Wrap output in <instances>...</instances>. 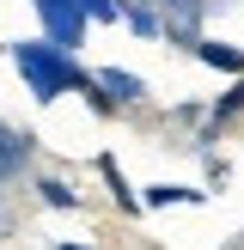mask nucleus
Wrapping results in <instances>:
<instances>
[{
    "instance_id": "8",
    "label": "nucleus",
    "mask_w": 244,
    "mask_h": 250,
    "mask_svg": "<svg viewBox=\"0 0 244 250\" xmlns=\"http://www.w3.org/2000/svg\"><path fill=\"white\" fill-rule=\"evenodd\" d=\"M98 165H104V177H110V195H116V208H122V214H134V208H141V202H134V189H128V183H122L116 159H98Z\"/></svg>"
},
{
    "instance_id": "10",
    "label": "nucleus",
    "mask_w": 244,
    "mask_h": 250,
    "mask_svg": "<svg viewBox=\"0 0 244 250\" xmlns=\"http://www.w3.org/2000/svg\"><path fill=\"white\" fill-rule=\"evenodd\" d=\"M37 195H43L49 208H80V195H73L61 177H37Z\"/></svg>"
},
{
    "instance_id": "2",
    "label": "nucleus",
    "mask_w": 244,
    "mask_h": 250,
    "mask_svg": "<svg viewBox=\"0 0 244 250\" xmlns=\"http://www.w3.org/2000/svg\"><path fill=\"white\" fill-rule=\"evenodd\" d=\"M31 6H37V19H43V43L67 49V55L85 43V24H92V19H85L80 0H31Z\"/></svg>"
},
{
    "instance_id": "11",
    "label": "nucleus",
    "mask_w": 244,
    "mask_h": 250,
    "mask_svg": "<svg viewBox=\"0 0 244 250\" xmlns=\"http://www.w3.org/2000/svg\"><path fill=\"white\" fill-rule=\"evenodd\" d=\"M80 6H85V19H98V24L116 19V0H80Z\"/></svg>"
},
{
    "instance_id": "7",
    "label": "nucleus",
    "mask_w": 244,
    "mask_h": 250,
    "mask_svg": "<svg viewBox=\"0 0 244 250\" xmlns=\"http://www.w3.org/2000/svg\"><path fill=\"white\" fill-rule=\"evenodd\" d=\"M189 49H195V55L207 61V67H220V73H244V55H238L232 43H207V37H195Z\"/></svg>"
},
{
    "instance_id": "4",
    "label": "nucleus",
    "mask_w": 244,
    "mask_h": 250,
    "mask_svg": "<svg viewBox=\"0 0 244 250\" xmlns=\"http://www.w3.org/2000/svg\"><path fill=\"white\" fill-rule=\"evenodd\" d=\"M31 134L24 128H12V122H0V183H12V177H24V165H31Z\"/></svg>"
},
{
    "instance_id": "9",
    "label": "nucleus",
    "mask_w": 244,
    "mask_h": 250,
    "mask_svg": "<svg viewBox=\"0 0 244 250\" xmlns=\"http://www.w3.org/2000/svg\"><path fill=\"white\" fill-rule=\"evenodd\" d=\"M171 202H202V189H177V183H153L146 208H171Z\"/></svg>"
},
{
    "instance_id": "12",
    "label": "nucleus",
    "mask_w": 244,
    "mask_h": 250,
    "mask_svg": "<svg viewBox=\"0 0 244 250\" xmlns=\"http://www.w3.org/2000/svg\"><path fill=\"white\" fill-rule=\"evenodd\" d=\"M55 250H85V244H55Z\"/></svg>"
},
{
    "instance_id": "6",
    "label": "nucleus",
    "mask_w": 244,
    "mask_h": 250,
    "mask_svg": "<svg viewBox=\"0 0 244 250\" xmlns=\"http://www.w3.org/2000/svg\"><path fill=\"white\" fill-rule=\"evenodd\" d=\"M238 116H244V80L232 85V92H220V98H214V110H207V134H220L226 122H238Z\"/></svg>"
},
{
    "instance_id": "3",
    "label": "nucleus",
    "mask_w": 244,
    "mask_h": 250,
    "mask_svg": "<svg viewBox=\"0 0 244 250\" xmlns=\"http://www.w3.org/2000/svg\"><path fill=\"white\" fill-rule=\"evenodd\" d=\"M153 6H159V37H171V43H195L202 37L207 0H153Z\"/></svg>"
},
{
    "instance_id": "1",
    "label": "nucleus",
    "mask_w": 244,
    "mask_h": 250,
    "mask_svg": "<svg viewBox=\"0 0 244 250\" xmlns=\"http://www.w3.org/2000/svg\"><path fill=\"white\" fill-rule=\"evenodd\" d=\"M12 67L24 73V85L37 92V104H55L61 92H85V85H92V73H85L67 49L43 43V37H37V43H12Z\"/></svg>"
},
{
    "instance_id": "5",
    "label": "nucleus",
    "mask_w": 244,
    "mask_h": 250,
    "mask_svg": "<svg viewBox=\"0 0 244 250\" xmlns=\"http://www.w3.org/2000/svg\"><path fill=\"white\" fill-rule=\"evenodd\" d=\"M116 19H128L134 37H146V43L159 37V6H153V0H116Z\"/></svg>"
}]
</instances>
